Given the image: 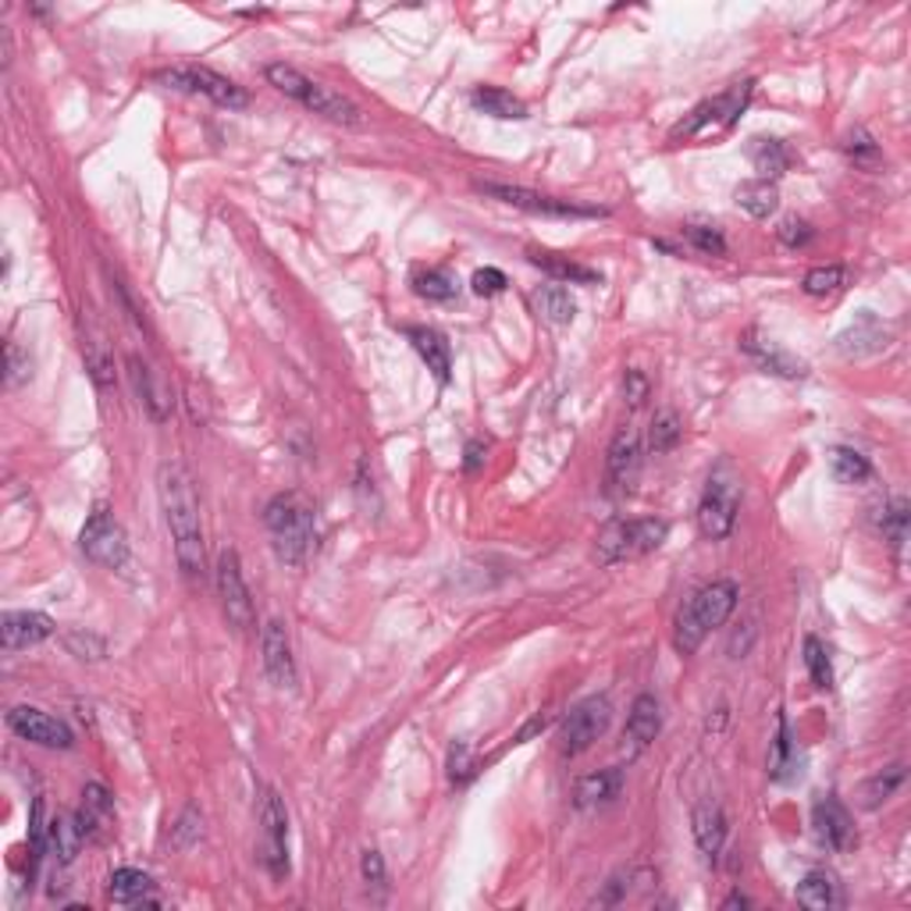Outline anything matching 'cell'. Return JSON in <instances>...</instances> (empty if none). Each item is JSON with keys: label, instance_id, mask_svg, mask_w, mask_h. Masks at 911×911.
I'll list each match as a JSON object with an SVG mask.
<instances>
[{"label": "cell", "instance_id": "cell-1", "mask_svg": "<svg viewBox=\"0 0 911 911\" xmlns=\"http://www.w3.org/2000/svg\"><path fill=\"white\" fill-rule=\"evenodd\" d=\"M157 498H161L164 524L175 545L178 570L186 577H200L207 570L204 527H200V498H196L193 473L178 459H164L157 467Z\"/></svg>", "mask_w": 911, "mask_h": 911}, {"label": "cell", "instance_id": "cell-2", "mask_svg": "<svg viewBox=\"0 0 911 911\" xmlns=\"http://www.w3.org/2000/svg\"><path fill=\"white\" fill-rule=\"evenodd\" d=\"M263 524H268L274 556L288 566L307 563L313 541H317V513L307 495L303 492L274 495L268 509H263Z\"/></svg>", "mask_w": 911, "mask_h": 911}, {"label": "cell", "instance_id": "cell-3", "mask_svg": "<svg viewBox=\"0 0 911 911\" xmlns=\"http://www.w3.org/2000/svg\"><path fill=\"white\" fill-rule=\"evenodd\" d=\"M737 584L734 580H712V584L698 588L691 602L684 605L677 616V630H673V644L680 655H694L702 649V641L709 638V630L723 627L730 613L737 610Z\"/></svg>", "mask_w": 911, "mask_h": 911}, {"label": "cell", "instance_id": "cell-4", "mask_svg": "<svg viewBox=\"0 0 911 911\" xmlns=\"http://www.w3.org/2000/svg\"><path fill=\"white\" fill-rule=\"evenodd\" d=\"M263 78H268L279 94H285L288 100H296L299 108H307L310 114H321V118H328V122H338V125H364V111L356 108L349 97H342V94H335L332 86L303 75L299 69H293V64L274 61V64L263 69Z\"/></svg>", "mask_w": 911, "mask_h": 911}, {"label": "cell", "instance_id": "cell-5", "mask_svg": "<svg viewBox=\"0 0 911 911\" xmlns=\"http://www.w3.org/2000/svg\"><path fill=\"white\" fill-rule=\"evenodd\" d=\"M737 513H741V473L730 459H719L712 467L702 503H698V531L709 541H723L734 534Z\"/></svg>", "mask_w": 911, "mask_h": 911}, {"label": "cell", "instance_id": "cell-6", "mask_svg": "<svg viewBox=\"0 0 911 911\" xmlns=\"http://www.w3.org/2000/svg\"><path fill=\"white\" fill-rule=\"evenodd\" d=\"M669 538V524L663 517H641V520H613L599 534V559L605 566L649 556V552L663 549Z\"/></svg>", "mask_w": 911, "mask_h": 911}, {"label": "cell", "instance_id": "cell-7", "mask_svg": "<svg viewBox=\"0 0 911 911\" xmlns=\"http://www.w3.org/2000/svg\"><path fill=\"white\" fill-rule=\"evenodd\" d=\"M610 723H613V705L605 694H591L584 702H577L559 723V755L563 759L584 755L599 737H605Z\"/></svg>", "mask_w": 911, "mask_h": 911}, {"label": "cell", "instance_id": "cell-8", "mask_svg": "<svg viewBox=\"0 0 911 911\" xmlns=\"http://www.w3.org/2000/svg\"><path fill=\"white\" fill-rule=\"evenodd\" d=\"M157 83L168 89H182V94H200L207 100H214L218 108L243 111L249 103V94L243 86H235L232 78L218 75L214 69H200V64H178V69H164L153 75Z\"/></svg>", "mask_w": 911, "mask_h": 911}, {"label": "cell", "instance_id": "cell-9", "mask_svg": "<svg viewBox=\"0 0 911 911\" xmlns=\"http://www.w3.org/2000/svg\"><path fill=\"white\" fill-rule=\"evenodd\" d=\"M473 189L484 193V196H492V200L506 204V207L527 210V214H549V218H605V214H610L605 207H588V204L559 200V196H545V193H534V189H524V186H509V182H484V178H478V182H473Z\"/></svg>", "mask_w": 911, "mask_h": 911}, {"label": "cell", "instance_id": "cell-10", "mask_svg": "<svg viewBox=\"0 0 911 911\" xmlns=\"http://www.w3.org/2000/svg\"><path fill=\"white\" fill-rule=\"evenodd\" d=\"M78 549H83V556L89 563L103 566V570H122V566H125V559H128V534H125V527L118 524V517L103 503L94 506V513H89L83 534H78Z\"/></svg>", "mask_w": 911, "mask_h": 911}, {"label": "cell", "instance_id": "cell-11", "mask_svg": "<svg viewBox=\"0 0 911 911\" xmlns=\"http://www.w3.org/2000/svg\"><path fill=\"white\" fill-rule=\"evenodd\" d=\"M751 78L744 83H737L734 89H726V94L712 97L705 103H698V108L684 118V122L669 132V139H691V136H705V132H719V128H730L737 122V114L748 108L751 100Z\"/></svg>", "mask_w": 911, "mask_h": 911}, {"label": "cell", "instance_id": "cell-12", "mask_svg": "<svg viewBox=\"0 0 911 911\" xmlns=\"http://www.w3.org/2000/svg\"><path fill=\"white\" fill-rule=\"evenodd\" d=\"M214 580H218V599H221L224 616H229V624L235 630H249V627H254V599H249L239 552H235V549H224L221 552Z\"/></svg>", "mask_w": 911, "mask_h": 911}, {"label": "cell", "instance_id": "cell-13", "mask_svg": "<svg viewBox=\"0 0 911 911\" xmlns=\"http://www.w3.org/2000/svg\"><path fill=\"white\" fill-rule=\"evenodd\" d=\"M260 851H263V865L274 879L288 876V812L285 801L274 795V790H263L260 801Z\"/></svg>", "mask_w": 911, "mask_h": 911}, {"label": "cell", "instance_id": "cell-14", "mask_svg": "<svg viewBox=\"0 0 911 911\" xmlns=\"http://www.w3.org/2000/svg\"><path fill=\"white\" fill-rule=\"evenodd\" d=\"M8 726L15 730L22 741L50 748V751H69L75 744V734L69 730V723H61L54 716H47L44 709L33 705H15L8 712Z\"/></svg>", "mask_w": 911, "mask_h": 911}, {"label": "cell", "instance_id": "cell-15", "mask_svg": "<svg viewBox=\"0 0 911 911\" xmlns=\"http://www.w3.org/2000/svg\"><path fill=\"white\" fill-rule=\"evenodd\" d=\"M260 655H263V673L274 688L293 691L296 688V655H293V641H288V630L282 619H268L260 633Z\"/></svg>", "mask_w": 911, "mask_h": 911}, {"label": "cell", "instance_id": "cell-16", "mask_svg": "<svg viewBox=\"0 0 911 911\" xmlns=\"http://www.w3.org/2000/svg\"><path fill=\"white\" fill-rule=\"evenodd\" d=\"M58 624L47 613L36 610H11L0 616V641H4L8 652H22V649H36L47 638H54Z\"/></svg>", "mask_w": 911, "mask_h": 911}, {"label": "cell", "instance_id": "cell-17", "mask_svg": "<svg viewBox=\"0 0 911 911\" xmlns=\"http://www.w3.org/2000/svg\"><path fill=\"white\" fill-rule=\"evenodd\" d=\"M887 342H890L887 324L873 310H862L848 332L837 335V353L848 356V360H865V356H876L887 349Z\"/></svg>", "mask_w": 911, "mask_h": 911}, {"label": "cell", "instance_id": "cell-18", "mask_svg": "<svg viewBox=\"0 0 911 911\" xmlns=\"http://www.w3.org/2000/svg\"><path fill=\"white\" fill-rule=\"evenodd\" d=\"M812 826H815V837L823 844L826 851H851L854 848V823L848 809L837 801V798H823L815 801L812 809Z\"/></svg>", "mask_w": 911, "mask_h": 911}, {"label": "cell", "instance_id": "cell-19", "mask_svg": "<svg viewBox=\"0 0 911 911\" xmlns=\"http://www.w3.org/2000/svg\"><path fill=\"white\" fill-rule=\"evenodd\" d=\"M125 367H128V381H132V389H136V395H139V406L147 409V417L153 420V424H164V420L171 417V406H175V399H171L168 385H164V381L157 378L153 371H150L147 364L139 360L136 353L128 356Z\"/></svg>", "mask_w": 911, "mask_h": 911}, {"label": "cell", "instance_id": "cell-20", "mask_svg": "<svg viewBox=\"0 0 911 911\" xmlns=\"http://www.w3.org/2000/svg\"><path fill=\"white\" fill-rule=\"evenodd\" d=\"M641 473V434L619 428L610 445V492H630Z\"/></svg>", "mask_w": 911, "mask_h": 911}, {"label": "cell", "instance_id": "cell-21", "mask_svg": "<svg viewBox=\"0 0 911 911\" xmlns=\"http://www.w3.org/2000/svg\"><path fill=\"white\" fill-rule=\"evenodd\" d=\"M78 829L86 840H100L111 829L114 818V798L103 784H86L83 787V804H78Z\"/></svg>", "mask_w": 911, "mask_h": 911}, {"label": "cell", "instance_id": "cell-22", "mask_svg": "<svg viewBox=\"0 0 911 911\" xmlns=\"http://www.w3.org/2000/svg\"><path fill=\"white\" fill-rule=\"evenodd\" d=\"M741 346H744V353L751 356V360H755L762 371H770V374H780V378H804V374H809L804 360L790 356L787 349L776 346V342L762 338L759 332H748Z\"/></svg>", "mask_w": 911, "mask_h": 911}, {"label": "cell", "instance_id": "cell-23", "mask_svg": "<svg viewBox=\"0 0 911 911\" xmlns=\"http://www.w3.org/2000/svg\"><path fill=\"white\" fill-rule=\"evenodd\" d=\"M691 829H694V840L698 848H702L705 858H716L726 844V815H723V804L716 798H702L694 804V815H691Z\"/></svg>", "mask_w": 911, "mask_h": 911}, {"label": "cell", "instance_id": "cell-24", "mask_svg": "<svg viewBox=\"0 0 911 911\" xmlns=\"http://www.w3.org/2000/svg\"><path fill=\"white\" fill-rule=\"evenodd\" d=\"M108 897H111V904L139 908V904L157 901V887H153V879L147 873H139V869H114Z\"/></svg>", "mask_w": 911, "mask_h": 911}, {"label": "cell", "instance_id": "cell-25", "mask_svg": "<svg viewBox=\"0 0 911 911\" xmlns=\"http://www.w3.org/2000/svg\"><path fill=\"white\" fill-rule=\"evenodd\" d=\"M619 790H624V773L619 770H602V773L580 776L577 787H574V804L577 809H602V804H610V801L619 798Z\"/></svg>", "mask_w": 911, "mask_h": 911}, {"label": "cell", "instance_id": "cell-26", "mask_svg": "<svg viewBox=\"0 0 911 911\" xmlns=\"http://www.w3.org/2000/svg\"><path fill=\"white\" fill-rule=\"evenodd\" d=\"M406 338L414 342V349L420 360L428 364V371L445 385L448 374H453V356H448V342L434 332V328H406Z\"/></svg>", "mask_w": 911, "mask_h": 911}, {"label": "cell", "instance_id": "cell-27", "mask_svg": "<svg viewBox=\"0 0 911 911\" xmlns=\"http://www.w3.org/2000/svg\"><path fill=\"white\" fill-rule=\"evenodd\" d=\"M531 263L534 268H541L545 274H552L559 285L563 282H570V285H599L602 282V274L595 268H588V263H577L570 257H559V254H549V249H531Z\"/></svg>", "mask_w": 911, "mask_h": 911}, {"label": "cell", "instance_id": "cell-28", "mask_svg": "<svg viewBox=\"0 0 911 911\" xmlns=\"http://www.w3.org/2000/svg\"><path fill=\"white\" fill-rule=\"evenodd\" d=\"M748 161H751V168L759 171V178L776 182L790 168V150H787L784 139L755 136V139H748Z\"/></svg>", "mask_w": 911, "mask_h": 911}, {"label": "cell", "instance_id": "cell-29", "mask_svg": "<svg viewBox=\"0 0 911 911\" xmlns=\"http://www.w3.org/2000/svg\"><path fill=\"white\" fill-rule=\"evenodd\" d=\"M470 103L481 114H492L498 122H524L527 118V103L520 97H513L503 86H478L470 94Z\"/></svg>", "mask_w": 911, "mask_h": 911}, {"label": "cell", "instance_id": "cell-30", "mask_svg": "<svg viewBox=\"0 0 911 911\" xmlns=\"http://www.w3.org/2000/svg\"><path fill=\"white\" fill-rule=\"evenodd\" d=\"M798 904H804L809 911H829L834 904H840L837 876L826 873V869H812V873L798 883Z\"/></svg>", "mask_w": 911, "mask_h": 911}, {"label": "cell", "instance_id": "cell-31", "mask_svg": "<svg viewBox=\"0 0 911 911\" xmlns=\"http://www.w3.org/2000/svg\"><path fill=\"white\" fill-rule=\"evenodd\" d=\"M658 730H663V709H658L655 694H638L630 705V716H627V734L630 741H638L641 748L652 744Z\"/></svg>", "mask_w": 911, "mask_h": 911}, {"label": "cell", "instance_id": "cell-32", "mask_svg": "<svg viewBox=\"0 0 911 911\" xmlns=\"http://www.w3.org/2000/svg\"><path fill=\"white\" fill-rule=\"evenodd\" d=\"M734 200L744 214H751L755 221H765L776 207H780V189H776V182L751 178V182H741V186H737Z\"/></svg>", "mask_w": 911, "mask_h": 911}, {"label": "cell", "instance_id": "cell-33", "mask_svg": "<svg viewBox=\"0 0 911 911\" xmlns=\"http://www.w3.org/2000/svg\"><path fill=\"white\" fill-rule=\"evenodd\" d=\"M534 307L549 324H574V317H577V299L570 296V288L559 282L541 285L534 293Z\"/></svg>", "mask_w": 911, "mask_h": 911}, {"label": "cell", "instance_id": "cell-34", "mask_svg": "<svg viewBox=\"0 0 911 911\" xmlns=\"http://www.w3.org/2000/svg\"><path fill=\"white\" fill-rule=\"evenodd\" d=\"M829 473H834L840 484H862L873 478V464H869V456H862L858 448L837 445V448H829Z\"/></svg>", "mask_w": 911, "mask_h": 911}, {"label": "cell", "instance_id": "cell-35", "mask_svg": "<svg viewBox=\"0 0 911 911\" xmlns=\"http://www.w3.org/2000/svg\"><path fill=\"white\" fill-rule=\"evenodd\" d=\"M414 293L431 303H448V299H456L459 282L448 268H428V271L414 274Z\"/></svg>", "mask_w": 911, "mask_h": 911}, {"label": "cell", "instance_id": "cell-36", "mask_svg": "<svg viewBox=\"0 0 911 911\" xmlns=\"http://www.w3.org/2000/svg\"><path fill=\"white\" fill-rule=\"evenodd\" d=\"M684 439V420L673 414V409H663V414H655L652 420V431H649V448L655 456L673 453V448L680 445Z\"/></svg>", "mask_w": 911, "mask_h": 911}, {"label": "cell", "instance_id": "cell-37", "mask_svg": "<svg viewBox=\"0 0 911 911\" xmlns=\"http://www.w3.org/2000/svg\"><path fill=\"white\" fill-rule=\"evenodd\" d=\"M804 666H809V677L818 691H829L834 688V663H829V652H826V644L815 638V633H809L804 638Z\"/></svg>", "mask_w": 911, "mask_h": 911}, {"label": "cell", "instance_id": "cell-38", "mask_svg": "<svg viewBox=\"0 0 911 911\" xmlns=\"http://www.w3.org/2000/svg\"><path fill=\"white\" fill-rule=\"evenodd\" d=\"M83 829H78V818H54L50 823V848L58 851L61 858V865H69L72 858L78 854V848H83Z\"/></svg>", "mask_w": 911, "mask_h": 911}, {"label": "cell", "instance_id": "cell-39", "mask_svg": "<svg viewBox=\"0 0 911 911\" xmlns=\"http://www.w3.org/2000/svg\"><path fill=\"white\" fill-rule=\"evenodd\" d=\"M844 153L851 157V161L858 168H865V171H876L883 164V150H879V143L869 136L865 128H854L848 132V139H844Z\"/></svg>", "mask_w": 911, "mask_h": 911}, {"label": "cell", "instance_id": "cell-40", "mask_svg": "<svg viewBox=\"0 0 911 911\" xmlns=\"http://www.w3.org/2000/svg\"><path fill=\"white\" fill-rule=\"evenodd\" d=\"M83 356H86V371L94 374V381L100 389H111L114 385V364L108 349H103V342L97 335H83Z\"/></svg>", "mask_w": 911, "mask_h": 911}, {"label": "cell", "instance_id": "cell-41", "mask_svg": "<svg viewBox=\"0 0 911 911\" xmlns=\"http://www.w3.org/2000/svg\"><path fill=\"white\" fill-rule=\"evenodd\" d=\"M904 784V765L897 762V765H890V770H883V773H876L873 780L865 784V790H862V804L865 809H879L883 801L887 798H894V790Z\"/></svg>", "mask_w": 911, "mask_h": 911}, {"label": "cell", "instance_id": "cell-42", "mask_svg": "<svg viewBox=\"0 0 911 911\" xmlns=\"http://www.w3.org/2000/svg\"><path fill=\"white\" fill-rule=\"evenodd\" d=\"M844 282H848V274H844V268H837V263H829V268H812L809 274H804V282L801 288L809 296H834L844 288Z\"/></svg>", "mask_w": 911, "mask_h": 911}, {"label": "cell", "instance_id": "cell-43", "mask_svg": "<svg viewBox=\"0 0 911 911\" xmlns=\"http://www.w3.org/2000/svg\"><path fill=\"white\" fill-rule=\"evenodd\" d=\"M879 527H883V538H887L894 549L904 545V538H908V503L904 498H894V503L883 509Z\"/></svg>", "mask_w": 911, "mask_h": 911}, {"label": "cell", "instance_id": "cell-44", "mask_svg": "<svg viewBox=\"0 0 911 911\" xmlns=\"http://www.w3.org/2000/svg\"><path fill=\"white\" fill-rule=\"evenodd\" d=\"M478 773V759H473V748L467 741H456L448 748V780L456 787L470 784V776Z\"/></svg>", "mask_w": 911, "mask_h": 911}, {"label": "cell", "instance_id": "cell-45", "mask_svg": "<svg viewBox=\"0 0 911 911\" xmlns=\"http://www.w3.org/2000/svg\"><path fill=\"white\" fill-rule=\"evenodd\" d=\"M64 649H69L75 658H89V663H97V658H103V652H108V644H103V638H97V633L69 630L64 633Z\"/></svg>", "mask_w": 911, "mask_h": 911}, {"label": "cell", "instance_id": "cell-46", "mask_svg": "<svg viewBox=\"0 0 911 911\" xmlns=\"http://www.w3.org/2000/svg\"><path fill=\"white\" fill-rule=\"evenodd\" d=\"M684 239H688L694 249H702V254H709V257L726 254V239L716 229H709V224H684Z\"/></svg>", "mask_w": 911, "mask_h": 911}, {"label": "cell", "instance_id": "cell-47", "mask_svg": "<svg viewBox=\"0 0 911 911\" xmlns=\"http://www.w3.org/2000/svg\"><path fill=\"white\" fill-rule=\"evenodd\" d=\"M770 773H773V780H787V773H790V730H787V716L776 719V741H773Z\"/></svg>", "mask_w": 911, "mask_h": 911}, {"label": "cell", "instance_id": "cell-48", "mask_svg": "<svg viewBox=\"0 0 911 911\" xmlns=\"http://www.w3.org/2000/svg\"><path fill=\"white\" fill-rule=\"evenodd\" d=\"M812 224L804 221V218H798V214H790V218H784L780 221V229H776V239H780L784 246H790V249H798V246H809L812 243Z\"/></svg>", "mask_w": 911, "mask_h": 911}, {"label": "cell", "instance_id": "cell-49", "mask_svg": "<svg viewBox=\"0 0 911 911\" xmlns=\"http://www.w3.org/2000/svg\"><path fill=\"white\" fill-rule=\"evenodd\" d=\"M33 378L29 371V356L19 349V342H8V371H4V385L8 389H19L25 381Z\"/></svg>", "mask_w": 911, "mask_h": 911}, {"label": "cell", "instance_id": "cell-50", "mask_svg": "<svg viewBox=\"0 0 911 911\" xmlns=\"http://www.w3.org/2000/svg\"><path fill=\"white\" fill-rule=\"evenodd\" d=\"M470 285H473V293L478 296H498V293H506V285H509V279L498 268H481V271H473V279H470Z\"/></svg>", "mask_w": 911, "mask_h": 911}, {"label": "cell", "instance_id": "cell-51", "mask_svg": "<svg viewBox=\"0 0 911 911\" xmlns=\"http://www.w3.org/2000/svg\"><path fill=\"white\" fill-rule=\"evenodd\" d=\"M624 395H627V403L638 409L644 399H649V378H644L641 371H627L624 378Z\"/></svg>", "mask_w": 911, "mask_h": 911}, {"label": "cell", "instance_id": "cell-52", "mask_svg": "<svg viewBox=\"0 0 911 911\" xmlns=\"http://www.w3.org/2000/svg\"><path fill=\"white\" fill-rule=\"evenodd\" d=\"M196 837H200V815H196V809H186V815H182L175 826V848H186V844Z\"/></svg>", "mask_w": 911, "mask_h": 911}, {"label": "cell", "instance_id": "cell-53", "mask_svg": "<svg viewBox=\"0 0 911 911\" xmlns=\"http://www.w3.org/2000/svg\"><path fill=\"white\" fill-rule=\"evenodd\" d=\"M360 869H364V879L374 883V887H381V883H385V862H381L378 851H364Z\"/></svg>", "mask_w": 911, "mask_h": 911}, {"label": "cell", "instance_id": "cell-54", "mask_svg": "<svg viewBox=\"0 0 911 911\" xmlns=\"http://www.w3.org/2000/svg\"><path fill=\"white\" fill-rule=\"evenodd\" d=\"M484 453H488L484 442H467V470H470V473L484 464Z\"/></svg>", "mask_w": 911, "mask_h": 911}, {"label": "cell", "instance_id": "cell-55", "mask_svg": "<svg viewBox=\"0 0 911 911\" xmlns=\"http://www.w3.org/2000/svg\"><path fill=\"white\" fill-rule=\"evenodd\" d=\"M549 723H552V716H534V719L527 723L524 730L517 734V744H524V741H527V737H531V734H541V730H545Z\"/></svg>", "mask_w": 911, "mask_h": 911}, {"label": "cell", "instance_id": "cell-56", "mask_svg": "<svg viewBox=\"0 0 911 911\" xmlns=\"http://www.w3.org/2000/svg\"><path fill=\"white\" fill-rule=\"evenodd\" d=\"M723 908H748V897H744V894H730V897L723 901Z\"/></svg>", "mask_w": 911, "mask_h": 911}]
</instances>
